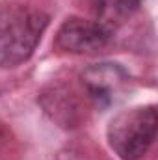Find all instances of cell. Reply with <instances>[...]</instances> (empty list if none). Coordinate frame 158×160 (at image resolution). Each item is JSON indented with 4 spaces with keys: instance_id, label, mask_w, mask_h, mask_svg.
<instances>
[{
    "instance_id": "1",
    "label": "cell",
    "mask_w": 158,
    "mask_h": 160,
    "mask_svg": "<svg viewBox=\"0 0 158 160\" xmlns=\"http://www.w3.org/2000/svg\"><path fill=\"white\" fill-rule=\"evenodd\" d=\"M48 26V15L28 6H9L0 11V67L24 63L37 48Z\"/></svg>"
},
{
    "instance_id": "2",
    "label": "cell",
    "mask_w": 158,
    "mask_h": 160,
    "mask_svg": "<svg viewBox=\"0 0 158 160\" xmlns=\"http://www.w3.org/2000/svg\"><path fill=\"white\" fill-rule=\"evenodd\" d=\"M156 127L158 114L153 104L123 110L108 125V143L121 160H140L153 145Z\"/></svg>"
},
{
    "instance_id": "3",
    "label": "cell",
    "mask_w": 158,
    "mask_h": 160,
    "mask_svg": "<svg viewBox=\"0 0 158 160\" xmlns=\"http://www.w3.org/2000/svg\"><path fill=\"white\" fill-rule=\"evenodd\" d=\"M114 30L101 21H89L82 17H69L56 34L58 48L71 54L95 52L108 45Z\"/></svg>"
},
{
    "instance_id": "4",
    "label": "cell",
    "mask_w": 158,
    "mask_h": 160,
    "mask_svg": "<svg viewBox=\"0 0 158 160\" xmlns=\"http://www.w3.org/2000/svg\"><path fill=\"white\" fill-rule=\"evenodd\" d=\"M126 82L128 75L116 63H97L82 73V84L89 99L101 108H106L117 101Z\"/></svg>"
},
{
    "instance_id": "5",
    "label": "cell",
    "mask_w": 158,
    "mask_h": 160,
    "mask_svg": "<svg viewBox=\"0 0 158 160\" xmlns=\"http://www.w3.org/2000/svg\"><path fill=\"white\" fill-rule=\"evenodd\" d=\"M89 2L97 15V21L114 30L117 24H121L138 11L141 0H89Z\"/></svg>"
}]
</instances>
